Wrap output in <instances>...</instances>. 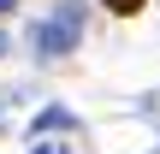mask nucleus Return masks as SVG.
<instances>
[{"mask_svg": "<svg viewBox=\"0 0 160 154\" xmlns=\"http://www.w3.org/2000/svg\"><path fill=\"white\" fill-rule=\"evenodd\" d=\"M0 53H6V36H0Z\"/></svg>", "mask_w": 160, "mask_h": 154, "instance_id": "obj_5", "label": "nucleus"}, {"mask_svg": "<svg viewBox=\"0 0 160 154\" xmlns=\"http://www.w3.org/2000/svg\"><path fill=\"white\" fill-rule=\"evenodd\" d=\"M36 131H77V119H71L65 107H48V113L36 119Z\"/></svg>", "mask_w": 160, "mask_h": 154, "instance_id": "obj_2", "label": "nucleus"}, {"mask_svg": "<svg viewBox=\"0 0 160 154\" xmlns=\"http://www.w3.org/2000/svg\"><path fill=\"white\" fill-rule=\"evenodd\" d=\"M30 154H71V148H59V142H36Z\"/></svg>", "mask_w": 160, "mask_h": 154, "instance_id": "obj_4", "label": "nucleus"}, {"mask_svg": "<svg viewBox=\"0 0 160 154\" xmlns=\"http://www.w3.org/2000/svg\"><path fill=\"white\" fill-rule=\"evenodd\" d=\"M77 42H83V6H77V0H59V6L30 30L36 59H59V53H71Z\"/></svg>", "mask_w": 160, "mask_h": 154, "instance_id": "obj_1", "label": "nucleus"}, {"mask_svg": "<svg viewBox=\"0 0 160 154\" xmlns=\"http://www.w3.org/2000/svg\"><path fill=\"white\" fill-rule=\"evenodd\" d=\"M6 6H12V0H0V12H6Z\"/></svg>", "mask_w": 160, "mask_h": 154, "instance_id": "obj_6", "label": "nucleus"}, {"mask_svg": "<svg viewBox=\"0 0 160 154\" xmlns=\"http://www.w3.org/2000/svg\"><path fill=\"white\" fill-rule=\"evenodd\" d=\"M101 6H107V12H119V18H131V12H142L148 0H101Z\"/></svg>", "mask_w": 160, "mask_h": 154, "instance_id": "obj_3", "label": "nucleus"}]
</instances>
